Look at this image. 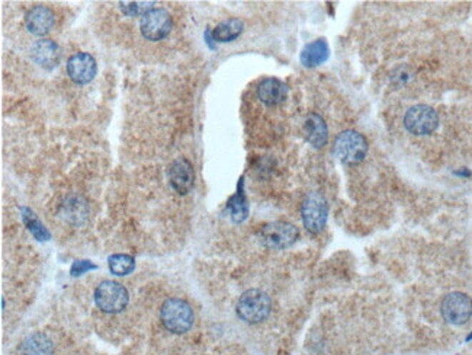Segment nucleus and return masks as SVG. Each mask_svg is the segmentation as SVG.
<instances>
[{
  "mask_svg": "<svg viewBox=\"0 0 472 355\" xmlns=\"http://www.w3.org/2000/svg\"><path fill=\"white\" fill-rule=\"evenodd\" d=\"M160 321L169 332L181 335L192 328L195 314L188 301L182 299H169L160 309Z\"/></svg>",
  "mask_w": 472,
  "mask_h": 355,
  "instance_id": "nucleus-1",
  "label": "nucleus"
},
{
  "mask_svg": "<svg viewBox=\"0 0 472 355\" xmlns=\"http://www.w3.org/2000/svg\"><path fill=\"white\" fill-rule=\"evenodd\" d=\"M272 311V300L262 290H247L237 301L238 318L247 324H261L269 318Z\"/></svg>",
  "mask_w": 472,
  "mask_h": 355,
  "instance_id": "nucleus-2",
  "label": "nucleus"
},
{
  "mask_svg": "<svg viewBox=\"0 0 472 355\" xmlns=\"http://www.w3.org/2000/svg\"><path fill=\"white\" fill-rule=\"evenodd\" d=\"M333 151L337 159L345 165H358L368 153V140L355 130L341 131L334 140Z\"/></svg>",
  "mask_w": 472,
  "mask_h": 355,
  "instance_id": "nucleus-3",
  "label": "nucleus"
},
{
  "mask_svg": "<svg viewBox=\"0 0 472 355\" xmlns=\"http://www.w3.org/2000/svg\"><path fill=\"white\" fill-rule=\"evenodd\" d=\"M301 216L303 223L310 233L317 234L323 231L328 217V204L326 196L318 191L310 192L303 201Z\"/></svg>",
  "mask_w": 472,
  "mask_h": 355,
  "instance_id": "nucleus-4",
  "label": "nucleus"
},
{
  "mask_svg": "<svg viewBox=\"0 0 472 355\" xmlns=\"http://www.w3.org/2000/svg\"><path fill=\"white\" fill-rule=\"evenodd\" d=\"M130 301L128 290L116 281H102L95 290V303L105 313H119Z\"/></svg>",
  "mask_w": 472,
  "mask_h": 355,
  "instance_id": "nucleus-5",
  "label": "nucleus"
},
{
  "mask_svg": "<svg viewBox=\"0 0 472 355\" xmlns=\"http://www.w3.org/2000/svg\"><path fill=\"white\" fill-rule=\"evenodd\" d=\"M261 241L262 244L273 251H281V249H286L289 246H292L298 236L299 231L298 229L286 221H272L265 224L261 229Z\"/></svg>",
  "mask_w": 472,
  "mask_h": 355,
  "instance_id": "nucleus-6",
  "label": "nucleus"
},
{
  "mask_svg": "<svg viewBox=\"0 0 472 355\" xmlns=\"http://www.w3.org/2000/svg\"><path fill=\"white\" fill-rule=\"evenodd\" d=\"M406 129L416 136H427L439 126L438 112L428 105L411 106L404 115Z\"/></svg>",
  "mask_w": 472,
  "mask_h": 355,
  "instance_id": "nucleus-7",
  "label": "nucleus"
},
{
  "mask_svg": "<svg viewBox=\"0 0 472 355\" xmlns=\"http://www.w3.org/2000/svg\"><path fill=\"white\" fill-rule=\"evenodd\" d=\"M171 26H174L171 15L163 8L151 9L141 16L140 21L141 35L149 41H160V39L166 38L170 34Z\"/></svg>",
  "mask_w": 472,
  "mask_h": 355,
  "instance_id": "nucleus-8",
  "label": "nucleus"
},
{
  "mask_svg": "<svg viewBox=\"0 0 472 355\" xmlns=\"http://www.w3.org/2000/svg\"><path fill=\"white\" fill-rule=\"evenodd\" d=\"M443 319L451 324L461 326L472 316V300L463 293L455 291L448 294L442 301Z\"/></svg>",
  "mask_w": 472,
  "mask_h": 355,
  "instance_id": "nucleus-9",
  "label": "nucleus"
},
{
  "mask_svg": "<svg viewBox=\"0 0 472 355\" xmlns=\"http://www.w3.org/2000/svg\"><path fill=\"white\" fill-rule=\"evenodd\" d=\"M98 71L96 60L89 53H76L67 60V74L77 85L91 84Z\"/></svg>",
  "mask_w": 472,
  "mask_h": 355,
  "instance_id": "nucleus-10",
  "label": "nucleus"
},
{
  "mask_svg": "<svg viewBox=\"0 0 472 355\" xmlns=\"http://www.w3.org/2000/svg\"><path fill=\"white\" fill-rule=\"evenodd\" d=\"M169 181L171 188L178 194L186 195L195 182V171L192 164L185 157H179V159L171 162L169 168Z\"/></svg>",
  "mask_w": 472,
  "mask_h": 355,
  "instance_id": "nucleus-11",
  "label": "nucleus"
},
{
  "mask_svg": "<svg viewBox=\"0 0 472 355\" xmlns=\"http://www.w3.org/2000/svg\"><path fill=\"white\" fill-rule=\"evenodd\" d=\"M56 25L54 12L44 5H36L25 15L26 29L36 36H46Z\"/></svg>",
  "mask_w": 472,
  "mask_h": 355,
  "instance_id": "nucleus-12",
  "label": "nucleus"
},
{
  "mask_svg": "<svg viewBox=\"0 0 472 355\" xmlns=\"http://www.w3.org/2000/svg\"><path fill=\"white\" fill-rule=\"evenodd\" d=\"M31 57L39 67L46 70H53L60 64L61 53L59 44L54 43L53 39L42 38L38 39V41L34 43V46L31 47Z\"/></svg>",
  "mask_w": 472,
  "mask_h": 355,
  "instance_id": "nucleus-13",
  "label": "nucleus"
},
{
  "mask_svg": "<svg viewBox=\"0 0 472 355\" xmlns=\"http://www.w3.org/2000/svg\"><path fill=\"white\" fill-rule=\"evenodd\" d=\"M257 98L268 106L282 104L288 98V86L275 77H268L257 86Z\"/></svg>",
  "mask_w": 472,
  "mask_h": 355,
  "instance_id": "nucleus-14",
  "label": "nucleus"
},
{
  "mask_svg": "<svg viewBox=\"0 0 472 355\" xmlns=\"http://www.w3.org/2000/svg\"><path fill=\"white\" fill-rule=\"evenodd\" d=\"M304 137L314 149H323L328 140V129L323 118L313 112L304 123Z\"/></svg>",
  "mask_w": 472,
  "mask_h": 355,
  "instance_id": "nucleus-15",
  "label": "nucleus"
},
{
  "mask_svg": "<svg viewBox=\"0 0 472 355\" xmlns=\"http://www.w3.org/2000/svg\"><path fill=\"white\" fill-rule=\"evenodd\" d=\"M19 355H53V341L42 332H35L26 336L18 349Z\"/></svg>",
  "mask_w": 472,
  "mask_h": 355,
  "instance_id": "nucleus-16",
  "label": "nucleus"
},
{
  "mask_svg": "<svg viewBox=\"0 0 472 355\" xmlns=\"http://www.w3.org/2000/svg\"><path fill=\"white\" fill-rule=\"evenodd\" d=\"M330 56V49L328 44L326 43V39H316V41L307 44L299 59H301V63L306 67H316L323 64Z\"/></svg>",
  "mask_w": 472,
  "mask_h": 355,
  "instance_id": "nucleus-17",
  "label": "nucleus"
},
{
  "mask_svg": "<svg viewBox=\"0 0 472 355\" xmlns=\"http://www.w3.org/2000/svg\"><path fill=\"white\" fill-rule=\"evenodd\" d=\"M243 29H244L243 21H240L237 18H231V19H227V21L219 24L216 28L212 29L211 35H212L214 41H217V43H231L236 38H238L241 35Z\"/></svg>",
  "mask_w": 472,
  "mask_h": 355,
  "instance_id": "nucleus-18",
  "label": "nucleus"
},
{
  "mask_svg": "<svg viewBox=\"0 0 472 355\" xmlns=\"http://www.w3.org/2000/svg\"><path fill=\"white\" fill-rule=\"evenodd\" d=\"M108 265L114 275L124 277V275L131 274L136 269V259L126 254H115L108 258Z\"/></svg>",
  "mask_w": 472,
  "mask_h": 355,
  "instance_id": "nucleus-19",
  "label": "nucleus"
},
{
  "mask_svg": "<svg viewBox=\"0 0 472 355\" xmlns=\"http://www.w3.org/2000/svg\"><path fill=\"white\" fill-rule=\"evenodd\" d=\"M243 186V179L241 182L238 184V191L237 194H234L230 201H229V209H230V213H231V219L234 223H241L247 219V214H248V206H247V200H246V196H244V192L241 189Z\"/></svg>",
  "mask_w": 472,
  "mask_h": 355,
  "instance_id": "nucleus-20",
  "label": "nucleus"
},
{
  "mask_svg": "<svg viewBox=\"0 0 472 355\" xmlns=\"http://www.w3.org/2000/svg\"><path fill=\"white\" fill-rule=\"evenodd\" d=\"M22 220L26 224L28 230L34 234V238L39 242L49 241L50 239V231L46 229V226L39 221V219L34 214L32 210L22 207Z\"/></svg>",
  "mask_w": 472,
  "mask_h": 355,
  "instance_id": "nucleus-21",
  "label": "nucleus"
},
{
  "mask_svg": "<svg viewBox=\"0 0 472 355\" xmlns=\"http://www.w3.org/2000/svg\"><path fill=\"white\" fill-rule=\"evenodd\" d=\"M156 2H119V9L126 16H144L154 9Z\"/></svg>",
  "mask_w": 472,
  "mask_h": 355,
  "instance_id": "nucleus-22",
  "label": "nucleus"
},
{
  "mask_svg": "<svg viewBox=\"0 0 472 355\" xmlns=\"http://www.w3.org/2000/svg\"><path fill=\"white\" fill-rule=\"evenodd\" d=\"M96 268L98 266L91 261H76V262H73V265L70 268V274L73 275V277H80V275H83L84 272L96 269Z\"/></svg>",
  "mask_w": 472,
  "mask_h": 355,
  "instance_id": "nucleus-23",
  "label": "nucleus"
}]
</instances>
